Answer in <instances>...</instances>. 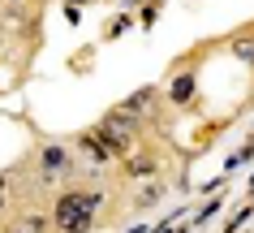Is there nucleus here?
Returning a JSON list of instances; mask_svg holds the SVG:
<instances>
[{
	"instance_id": "9d476101",
	"label": "nucleus",
	"mask_w": 254,
	"mask_h": 233,
	"mask_svg": "<svg viewBox=\"0 0 254 233\" xmlns=\"http://www.w3.org/2000/svg\"><path fill=\"white\" fill-rule=\"evenodd\" d=\"M13 233H22V229H13Z\"/></svg>"
},
{
	"instance_id": "6e6552de",
	"label": "nucleus",
	"mask_w": 254,
	"mask_h": 233,
	"mask_svg": "<svg viewBox=\"0 0 254 233\" xmlns=\"http://www.w3.org/2000/svg\"><path fill=\"white\" fill-rule=\"evenodd\" d=\"M0 207H4V177H0Z\"/></svg>"
},
{
	"instance_id": "7ed1b4c3",
	"label": "nucleus",
	"mask_w": 254,
	"mask_h": 233,
	"mask_svg": "<svg viewBox=\"0 0 254 233\" xmlns=\"http://www.w3.org/2000/svg\"><path fill=\"white\" fill-rule=\"evenodd\" d=\"M39 164H43L48 177H65L69 168H73V160H69V151L61 147V143H48V147L39 151Z\"/></svg>"
},
{
	"instance_id": "f03ea898",
	"label": "nucleus",
	"mask_w": 254,
	"mask_h": 233,
	"mask_svg": "<svg viewBox=\"0 0 254 233\" xmlns=\"http://www.w3.org/2000/svg\"><path fill=\"white\" fill-rule=\"evenodd\" d=\"M95 134L104 138L108 151H125L129 143H134V112H125V108L108 112L104 121H99V130H95Z\"/></svg>"
},
{
	"instance_id": "1a4fd4ad",
	"label": "nucleus",
	"mask_w": 254,
	"mask_h": 233,
	"mask_svg": "<svg viewBox=\"0 0 254 233\" xmlns=\"http://www.w3.org/2000/svg\"><path fill=\"white\" fill-rule=\"evenodd\" d=\"M69 4H82V0H69Z\"/></svg>"
},
{
	"instance_id": "f257e3e1",
	"label": "nucleus",
	"mask_w": 254,
	"mask_h": 233,
	"mask_svg": "<svg viewBox=\"0 0 254 233\" xmlns=\"http://www.w3.org/2000/svg\"><path fill=\"white\" fill-rule=\"evenodd\" d=\"M104 203V194H95V190H69L56 199V229L61 233H86L91 229V220H95V207Z\"/></svg>"
},
{
	"instance_id": "39448f33",
	"label": "nucleus",
	"mask_w": 254,
	"mask_h": 233,
	"mask_svg": "<svg viewBox=\"0 0 254 233\" xmlns=\"http://www.w3.org/2000/svg\"><path fill=\"white\" fill-rule=\"evenodd\" d=\"M78 147L91 155V164H104V160H108V147H104V138H99V134H95V138H91V134H82V138H78Z\"/></svg>"
},
{
	"instance_id": "0eeeda50",
	"label": "nucleus",
	"mask_w": 254,
	"mask_h": 233,
	"mask_svg": "<svg viewBox=\"0 0 254 233\" xmlns=\"http://www.w3.org/2000/svg\"><path fill=\"white\" fill-rule=\"evenodd\" d=\"M233 56H241L246 65H254V39H237L233 43Z\"/></svg>"
},
{
	"instance_id": "20e7f679",
	"label": "nucleus",
	"mask_w": 254,
	"mask_h": 233,
	"mask_svg": "<svg viewBox=\"0 0 254 233\" xmlns=\"http://www.w3.org/2000/svg\"><path fill=\"white\" fill-rule=\"evenodd\" d=\"M194 91H198L194 74H181V78L173 82V91H168V99H173V104H190V99H194Z\"/></svg>"
},
{
	"instance_id": "423d86ee",
	"label": "nucleus",
	"mask_w": 254,
	"mask_h": 233,
	"mask_svg": "<svg viewBox=\"0 0 254 233\" xmlns=\"http://www.w3.org/2000/svg\"><path fill=\"white\" fill-rule=\"evenodd\" d=\"M155 155H134V160H125V173H129V177H151V173H155Z\"/></svg>"
}]
</instances>
